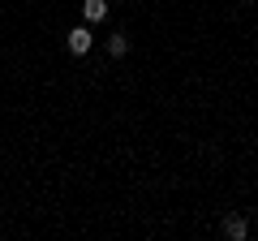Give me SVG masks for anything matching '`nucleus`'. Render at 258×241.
Masks as SVG:
<instances>
[{"label":"nucleus","mask_w":258,"mask_h":241,"mask_svg":"<svg viewBox=\"0 0 258 241\" xmlns=\"http://www.w3.org/2000/svg\"><path fill=\"white\" fill-rule=\"evenodd\" d=\"M91 43H95V35L86 26H78V30H69V39H64V47H69V52L74 56H86L91 52Z\"/></svg>","instance_id":"f257e3e1"},{"label":"nucleus","mask_w":258,"mask_h":241,"mask_svg":"<svg viewBox=\"0 0 258 241\" xmlns=\"http://www.w3.org/2000/svg\"><path fill=\"white\" fill-rule=\"evenodd\" d=\"M224 237H228V241H245L249 237V224L241 220V215H224Z\"/></svg>","instance_id":"f03ea898"},{"label":"nucleus","mask_w":258,"mask_h":241,"mask_svg":"<svg viewBox=\"0 0 258 241\" xmlns=\"http://www.w3.org/2000/svg\"><path fill=\"white\" fill-rule=\"evenodd\" d=\"M82 18L86 22H103V18H108V0H86V5H82Z\"/></svg>","instance_id":"7ed1b4c3"},{"label":"nucleus","mask_w":258,"mask_h":241,"mask_svg":"<svg viewBox=\"0 0 258 241\" xmlns=\"http://www.w3.org/2000/svg\"><path fill=\"white\" fill-rule=\"evenodd\" d=\"M108 52H112V56H125V52H129V39H125V35H112V39H108Z\"/></svg>","instance_id":"20e7f679"}]
</instances>
